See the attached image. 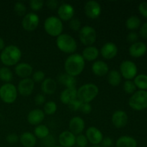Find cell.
<instances>
[{
	"label": "cell",
	"mask_w": 147,
	"mask_h": 147,
	"mask_svg": "<svg viewBox=\"0 0 147 147\" xmlns=\"http://www.w3.org/2000/svg\"><path fill=\"white\" fill-rule=\"evenodd\" d=\"M86 66L85 60L81 55L74 53L67 57L65 61L64 68L65 73L76 78L83 73Z\"/></svg>",
	"instance_id": "cell-1"
},
{
	"label": "cell",
	"mask_w": 147,
	"mask_h": 147,
	"mask_svg": "<svg viewBox=\"0 0 147 147\" xmlns=\"http://www.w3.org/2000/svg\"><path fill=\"white\" fill-rule=\"evenodd\" d=\"M22 57V51L17 46L10 45L4 47L0 54V60L6 66L16 65Z\"/></svg>",
	"instance_id": "cell-2"
},
{
	"label": "cell",
	"mask_w": 147,
	"mask_h": 147,
	"mask_svg": "<svg viewBox=\"0 0 147 147\" xmlns=\"http://www.w3.org/2000/svg\"><path fill=\"white\" fill-rule=\"evenodd\" d=\"M99 88L94 83H86L77 90V98L82 103H89L97 97Z\"/></svg>",
	"instance_id": "cell-3"
},
{
	"label": "cell",
	"mask_w": 147,
	"mask_h": 147,
	"mask_svg": "<svg viewBox=\"0 0 147 147\" xmlns=\"http://www.w3.org/2000/svg\"><path fill=\"white\" fill-rule=\"evenodd\" d=\"M56 45L59 50L66 54H74L77 50L76 40L68 34H61L57 37Z\"/></svg>",
	"instance_id": "cell-4"
},
{
	"label": "cell",
	"mask_w": 147,
	"mask_h": 147,
	"mask_svg": "<svg viewBox=\"0 0 147 147\" xmlns=\"http://www.w3.org/2000/svg\"><path fill=\"white\" fill-rule=\"evenodd\" d=\"M44 29L51 37H58L63 31V24L61 20L55 16L47 17L44 23Z\"/></svg>",
	"instance_id": "cell-5"
},
{
	"label": "cell",
	"mask_w": 147,
	"mask_h": 147,
	"mask_svg": "<svg viewBox=\"0 0 147 147\" xmlns=\"http://www.w3.org/2000/svg\"><path fill=\"white\" fill-rule=\"evenodd\" d=\"M129 105L134 111H143L147 109V91L138 90L131 95L129 100Z\"/></svg>",
	"instance_id": "cell-6"
},
{
	"label": "cell",
	"mask_w": 147,
	"mask_h": 147,
	"mask_svg": "<svg viewBox=\"0 0 147 147\" xmlns=\"http://www.w3.org/2000/svg\"><path fill=\"white\" fill-rule=\"evenodd\" d=\"M18 91L12 83H4L0 87V98L4 103L7 104L13 103L17 100Z\"/></svg>",
	"instance_id": "cell-7"
},
{
	"label": "cell",
	"mask_w": 147,
	"mask_h": 147,
	"mask_svg": "<svg viewBox=\"0 0 147 147\" xmlns=\"http://www.w3.org/2000/svg\"><path fill=\"white\" fill-rule=\"evenodd\" d=\"M78 37L82 44L86 46H92L96 41L97 33L96 30L90 26H84L79 30Z\"/></svg>",
	"instance_id": "cell-8"
},
{
	"label": "cell",
	"mask_w": 147,
	"mask_h": 147,
	"mask_svg": "<svg viewBox=\"0 0 147 147\" xmlns=\"http://www.w3.org/2000/svg\"><path fill=\"white\" fill-rule=\"evenodd\" d=\"M119 73L126 80H131L137 76V66L131 60H124L121 63Z\"/></svg>",
	"instance_id": "cell-9"
},
{
	"label": "cell",
	"mask_w": 147,
	"mask_h": 147,
	"mask_svg": "<svg viewBox=\"0 0 147 147\" xmlns=\"http://www.w3.org/2000/svg\"><path fill=\"white\" fill-rule=\"evenodd\" d=\"M40 24V18L37 14L34 12L27 13L23 17L22 26L26 31L32 32L37 28Z\"/></svg>",
	"instance_id": "cell-10"
},
{
	"label": "cell",
	"mask_w": 147,
	"mask_h": 147,
	"mask_svg": "<svg viewBox=\"0 0 147 147\" xmlns=\"http://www.w3.org/2000/svg\"><path fill=\"white\" fill-rule=\"evenodd\" d=\"M84 12L88 18L92 20L97 19L101 13V6L98 1L90 0L85 4Z\"/></svg>",
	"instance_id": "cell-11"
},
{
	"label": "cell",
	"mask_w": 147,
	"mask_h": 147,
	"mask_svg": "<svg viewBox=\"0 0 147 147\" xmlns=\"http://www.w3.org/2000/svg\"><path fill=\"white\" fill-rule=\"evenodd\" d=\"M58 18L61 21H70L73 18L75 14V9L70 4L63 3L59 6L57 9Z\"/></svg>",
	"instance_id": "cell-12"
},
{
	"label": "cell",
	"mask_w": 147,
	"mask_h": 147,
	"mask_svg": "<svg viewBox=\"0 0 147 147\" xmlns=\"http://www.w3.org/2000/svg\"><path fill=\"white\" fill-rule=\"evenodd\" d=\"M34 88V82L32 79L27 78L22 79L17 86V91L20 95L23 96H28L32 94Z\"/></svg>",
	"instance_id": "cell-13"
},
{
	"label": "cell",
	"mask_w": 147,
	"mask_h": 147,
	"mask_svg": "<svg viewBox=\"0 0 147 147\" xmlns=\"http://www.w3.org/2000/svg\"><path fill=\"white\" fill-rule=\"evenodd\" d=\"M118 51H119V49H118L117 45L115 43L109 42L105 43L102 46L99 52L104 59L111 60L117 55Z\"/></svg>",
	"instance_id": "cell-14"
},
{
	"label": "cell",
	"mask_w": 147,
	"mask_h": 147,
	"mask_svg": "<svg viewBox=\"0 0 147 147\" xmlns=\"http://www.w3.org/2000/svg\"><path fill=\"white\" fill-rule=\"evenodd\" d=\"M86 136L88 142L93 145H99L103 139L102 132L95 126H90L86 130Z\"/></svg>",
	"instance_id": "cell-15"
},
{
	"label": "cell",
	"mask_w": 147,
	"mask_h": 147,
	"mask_svg": "<svg viewBox=\"0 0 147 147\" xmlns=\"http://www.w3.org/2000/svg\"><path fill=\"white\" fill-rule=\"evenodd\" d=\"M127 113L123 111H116L111 116V122L117 129H122L126 126L128 123Z\"/></svg>",
	"instance_id": "cell-16"
},
{
	"label": "cell",
	"mask_w": 147,
	"mask_h": 147,
	"mask_svg": "<svg viewBox=\"0 0 147 147\" xmlns=\"http://www.w3.org/2000/svg\"><path fill=\"white\" fill-rule=\"evenodd\" d=\"M147 52V46L143 42H136L131 45L129 48V53L131 57L139 58L144 55Z\"/></svg>",
	"instance_id": "cell-17"
},
{
	"label": "cell",
	"mask_w": 147,
	"mask_h": 147,
	"mask_svg": "<svg viewBox=\"0 0 147 147\" xmlns=\"http://www.w3.org/2000/svg\"><path fill=\"white\" fill-rule=\"evenodd\" d=\"M85 121L81 117L75 116L70 119L69 122V129L73 134H81L85 129Z\"/></svg>",
	"instance_id": "cell-18"
},
{
	"label": "cell",
	"mask_w": 147,
	"mask_h": 147,
	"mask_svg": "<svg viewBox=\"0 0 147 147\" xmlns=\"http://www.w3.org/2000/svg\"><path fill=\"white\" fill-rule=\"evenodd\" d=\"M45 113L42 110L35 109L32 110L27 116V120L30 124L38 126L45 119Z\"/></svg>",
	"instance_id": "cell-19"
},
{
	"label": "cell",
	"mask_w": 147,
	"mask_h": 147,
	"mask_svg": "<svg viewBox=\"0 0 147 147\" xmlns=\"http://www.w3.org/2000/svg\"><path fill=\"white\" fill-rule=\"evenodd\" d=\"M16 75L21 78H27L33 73V67L27 63H20L16 65L14 67Z\"/></svg>",
	"instance_id": "cell-20"
},
{
	"label": "cell",
	"mask_w": 147,
	"mask_h": 147,
	"mask_svg": "<svg viewBox=\"0 0 147 147\" xmlns=\"http://www.w3.org/2000/svg\"><path fill=\"white\" fill-rule=\"evenodd\" d=\"M76 136L70 131L62 132L58 137V142L63 147H73L76 144Z\"/></svg>",
	"instance_id": "cell-21"
},
{
	"label": "cell",
	"mask_w": 147,
	"mask_h": 147,
	"mask_svg": "<svg viewBox=\"0 0 147 147\" xmlns=\"http://www.w3.org/2000/svg\"><path fill=\"white\" fill-rule=\"evenodd\" d=\"M76 98H77V89L76 88H66L60 95V101L65 105H68L70 102Z\"/></svg>",
	"instance_id": "cell-22"
},
{
	"label": "cell",
	"mask_w": 147,
	"mask_h": 147,
	"mask_svg": "<svg viewBox=\"0 0 147 147\" xmlns=\"http://www.w3.org/2000/svg\"><path fill=\"white\" fill-rule=\"evenodd\" d=\"M92 71L93 74L98 77L106 76L109 72V67L106 63L102 60L95 61L92 65Z\"/></svg>",
	"instance_id": "cell-23"
},
{
	"label": "cell",
	"mask_w": 147,
	"mask_h": 147,
	"mask_svg": "<svg viewBox=\"0 0 147 147\" xmlns=\"http://www.w3.org/2000/svg\"><path fill=\"white\" fill-rule=\"evenodd\" d=\"M42 91L47 95H53L57 90V83L51 78H45L41 84Z\"/></svg>",
	"instance_id": "cell-24"
},
{
	"label": "cell",
	"mask_w": 147,
	"mask_h": 147,
	"mask_svg": "<svg viewBox=\"0 0 147 147\" xmlns=\"http://www.w3.org/2000/svg\"><path fill=\"white\" fill-rule=\"evenodd\" d=\"M99 53L98 49L94 46H88L83 50L81 55L85 60L90 62L96 60L98 57Z\"/></svg>",
	"instance_id": "cell-25"
},
{
	"label": "cell",
	"mask_w": 147,
	"mask_h": 147,
	"mask_svg": "<svg viewBox=\"0 0 147 147\" xmlns=\"http://www.w3.org/2000/svg\"><path fill=\"white\" fill-rule=\"evenodd\" d=\"M20 142L24 147H34L37 143V139L31 132H24L20 136Z\"/></svg>",
	"instance_id": "cell-26"
},
{
	"label": "cell",
	"mask_w": 147,
	"mask_h": 147,
	"mask_svg": "<svg viewBox=\"0 0 147 147\" xmlns=\"http://www.w3.org/2000/svg\"><path fill=\"white\" fill-rule=\"evenodd\" d=\"M116 147H137V142L130 136H122L117 139Z\"/></svg>",
	"instance_id": "cell-27"
},
{
	"label": "cell",
	"mask_w": 147,
	"mask_h": 147,
	"mask_svg": "<svg viewBox=\"0 0 147 147\" xmlns=\"http://www.w3.org/2000/svg\"><path fill=\"white\" fill-rule=\"evenodd\" d=\"M107 75V80L111 86H113V87H116L121 83V75L118 70H111Z\"/></svg>",
	"instance_id": "cell-28"
},
{
	"label": "cell",
	"mask_w": 147,
	"mask_h": 147,
	"mask_svg": "<svg viewBox=\"0 0 147 147\" xmlns=\"http://www.w3.org/2000/svg\"><path fill=\"white\" fill-rule=\"evenodd\" d=\"M58 80L60 84L63 85L66 88H76V78L67 74V73H63V74L60 75L58 78Z\"/></svg>",
	"instance_id": "cell-29"
},
{
	"label": "cell",
	"mask_w": 147,
	"mask_h": 147,
	"mask_svg": "<svg viewBox=\"0 0 147 147\" xmlns=\"http://www.w3.org/2000/svg\"><path fill=\"white\" fill-rule=\"evenodd\" d=\"M141 20L139 17L136 15H133L129 17L126 20V27L128 30L134 32V30H138L141 27Z\"/></svg>",
	"instance_id": "cell-30"
},
{
	"label": "cell",
	"mask_w": 147,
	"mask_h": 147,
	"mask_svg": "<svg viewBox=\"0 0 147 147\" xmlns=\"http://www.w3.org/2000/svg\"><path fill=\"white\" fill-rule=\"evenodd\" d=\"M34 135L35 136V137L39 138L40 139H44L50 135V130L45 125L40 124L36 126L34 129Z\"/></svg>",
	"instance_id": "cell-31"
},
{
	"label": "cell",
	"mask_w": 147,
	"mask_h": 147,
	"mask_svg": "<svg viewBox=\"0 0 147 147\" xmlns=\"http://www.w3.org/2000/svg\"><path fill=\"white\" fill-rule=\"evenodd\" d=\"M134 83L136 85V88L141 90H147V75L139 74L137 75L134 79Z\"/></svg>",
	"instance_id": "cell-32"
},
{
	"label": "cell",
	"mask_w": 147,
	"mask_h": 147,
	"mask_svg": "<svg viewBox=\"0 0 147 147\" xmlns=\"http://www.w3.org/2000/svg\"><path fill=\"white\" fill-rule=\"evenodd\" d=\"M13 79V73L8 67H2L0 68V80L6 83H9Z\"/></svg>",
	"instance_id": "cell-33"
},
{
	"label": "cell",
	"mask_w": 147,
	"mask_h": 147,
	"mask_svg": "<svg viewBox=\"0 0 147 147\" xmlns=\"http://www.w3.org/2000/svg\"><path fill=\"white\" fill-rule=\"evenodd\" d=\"M43 109H44L43 111H44L45 114L53 115L57 111V106L55 102L50 100V101H47V103H45Z\"/></svg>",
	"instance_id": "cell-34"
},
{
	"label": "cell",
	"mask_w": 147,
	"mask_h": 147,
	"mask_svg": "<svg viewBox=\"0 0 147 147\" xmlns=\"http://www.w3.org/2000/svg\"><path fill=\"white\" fill-rule=\"evenodd\" d=\"M136 86L132 80H126L123 83V90L127 94L132 95L136 91Z\"/></svg>",
	"instance_id": "cell-35"
},
{
	"label": "cell",
	"mask_w": 147,
	"mask_h": 147,
	"mask_svg": "<svg viewBox=\"0 0 147 147\" xmlns=\"http://www.w3.org/2000/svg\"><path fill=\"white\" fill-rule=\"evenodd\" d=\"M14 10L15 11L16 14L19 16H22L26 14L27 11V7H26L25 4H23L22 2H16L14 6Z\"/></svg>",
	"instance_id": "cell-36"
},
{
	"label": "cell",
	"mask_w": 147,
	"mask_h": 147,
	"mask_svg": "<svg viewBox=\"0 0 147 147\" xmlns=\"http://www.w3.org/2000/svg\"><path fill=\"white\" fill-rule=\"evenodd\" d=\"M32 80L34 83H42L43 80L45 79V73L42 70H37L32 73Z\"/></svg>",
	"instance_id": "cell-37"
},
{
	"label": "cell",
	"mask_w": 147,
	"mask_h": 147,
	"mask_svg": "<svg viewBox=\"0 0 147 147\" xmlns=\"http://www.w3.org/2000/svg\"><path fill=\"white\" fill-rule=\"evenodd\" d=\"M44 6V1L42 0H31L30 1V7L32 11H39Z\"/></svg>",
	"instance_id": "cell-38"
},
{
	"label": "cell",
	"mask_w": 147,
	"mask_h": 147,
	"mask_svg": "<svg viewBox=\"0 0 147 147\" xmlns=\"http://www.w3.org/2000/svg\"><path fill=\"white\" fill-rule=\"evenodd\" d=\"M88 141L86 138V135L79 134L76 136V144L79 147H86L87 146Z\"/></svg>",
	"instance_id": "cell-39"
},
{
	"label": "cell",
	"mask_w": 147,
	"mask_h": 147,
	"mask_svg": "<svg viewBox=\"0 0 147 147\" xmlns=\"http://www.w3.org/2000/svg\"><path fill=\"white\" fill-rule=\"evenodd\" d=\"M70 29L74 31H79L81 28V22L78 19L73 18L71 20H70V23H69Z\"/></svg>",
	"instance_id": "cell-40"
},
{
	"label": "cell",
	"mask_w": 147,
	"mask_h": 147,
	"mask_svg": "<svg viewBox=\"0 0 147 147\" xmlns=\"http://www.w3.org/2000/svg\"><path fill=\"white\" fill-rule=\"evenodd\" d=\"M82 102L80 101V100H78V98L75 99L73 101L70 102L67 106H68L69 109L71 111H77L80 110V107L82 106Z\"/></svg>",
	"instance_id": "cell-41"
},
{
	"label": "cell",
	"mask_w": 147,
	"mask_h": 147,
	"mask_svg": "<svg viewBox=\"0 0 147 147\" xmlns=\"http://www.w3.org/2000/svg\"><path fill=\"white\" fill-rule=\"evenodd\" d=\"M6 140L10 144H14L20 141V137L16 134H10L7 136Z\"/></svg>",
	"instance_id": "cell-42"
},
{
	"label": "cell",
	"mask_w": 147,
	"mask_h": 147,
	"mask_svg": "<svg viewBox=\"0 0 147 147\" xmlns=\"http://www.w3.org/2000/svg\"><path fill=\"white\" fill-rule=\"evenodd\" d=\"M127 41L130 43H135L137 42L138 39H139V34H138L137 32H131L128 34L127 37Z\"/></svg>",
	"instance_id": "cell-43"
},
{
	"label": "cell",
	"mask_w": 147,
	"mask_h": 147,
	"mask_svg": "<svg viewBox=\"0 0 147 147\" xmlns=\"http://www.w3.org/2000/svg\"><path fill=\"white\" fill-rule=\"evenodd\" d=\"M139 11L144 18H147V2L144 1L140 3L139 5Z\"/></svg>",
	"instance_id": "cell-44"
},
{
	"label": "cell",
	"mask_w": 147,
	"mask_h": 147,
	"mask_svg": "<svg viewBox=\"0 0 147 147\" xmlns=\"http://www.w3.org/2000/svg\"><path fill=\"white\" fill-rule=\"evenodd\" d=\"M80 111L82 113H85V114H88V113H90L92 111L91 105H90V103H82L81 107H80Z\"/></svg>",
	"instance_id": "cell-45"
},
{
	"label": "cell",
	"mask_w": 147,
	"mask_h": 147,
	"mask_svg": "<svg viewBox=\"0 0 147 147\" xmlns=\"http://www.w3.org/2000/svg\"><path fill=\"white\" fill-rule=\"evenodd\" d=\"M139 34L144 39H147V22L144 23L140 27L139 30Z\"/></svg>",
	"instance_id": "cell-46"
},
{
	"label": "cell",
	"mask_w": 147,
	"mask_h": 147,
	"mask_svg": "<svg viewBox=\"0 0 147 147\" xmlns=\"http://www.w3.org/2000/svg\"><path fill=\"white\" fill-rule=\"evenodd\" d=\"M47 7L50 9H56L59 7V2L57 0H48L47 1Z\"/></svg>",
	"instance_id": "cell-47"
},
{
	"label": "cell",
	"mask_w": 147,
	"mask_h": 147,
	"mask_svg": "<svg viewBox=\"0 0 147 147\" xmlns=\"http://www.w3.org/2000/svg\"><path fill=\"white\" fill-rule=\"evenodd\" d=\"M34 102L38 106H41L45 102V96L42 94H37L34 98Z\"/></svg>",
	"instance_id": "cell-48"
},
{
	"label": "cell",
	"mask_w": 147,
	"mask_h": 147,
	"mask_svg": "<svg viewBox=\"0 0 147 147\" xmlns=\"http://www.w3.org/2000/svg\"><path fill=\"white\" fill-rule=\"evenodd\" d=\"M100 144L103 147H111L113 145V140L110 137H105L103 138Z\"/></svg>",
	"instance_id": "cell-49"
},
{
	"label": "cell",
	"mask_w": 147,
	"mask_h": 147,
	"mask_svg": "<svg viewBox=\"0 0 147 147\" xmlns=\"http://www.w3.org/2000/svg\"><path fill=\"white\" fill-rule=\"evenodd\" d=\"M44 143L47 147L52 146L53 145H54L55 140L54 139H53V136H50V135H49L47 138L44 139Z\"/></svg>",
	"instance_id": "cell-50"
},
{
	"label": "cell",
	"mask_w": 147,
	"mask_h": 147,
	"mask_svg": "<svg viewBox=\"0 0 147 147\" xmlns=\"http://www.w3.org/2000/svg\"><path fill=\"white\" fill-rule=\"evenodd\" d=\"M5 47V42H4L3 38L0 37V51H2Z\"/></svg>",
	"instance_id": "cell-51"
},
{
	"label": "cell",
	"mask_w": 147,
	"mask_h": 147,
	"mask_svg": "<svg viewBox=\"0 0 147 147\" xmlns=\"http://www.w3.org/2000/svg\"><path fill=\"white\" fill-rule=\"evenodd\" d=\"M91 147H102V146H100V145H93Z\"/></svg>",
	"instance_id": "cell-52"
},
{
	"label": "cell",
	"mask_w": 147,
	"mask_h": 147,
	"mask_svg": "<svg viewBox=\"0 0 147 147\" xmlns=\"http://www.w3.org/2000/svg\"><path fill=\"white\" fill-rule=\"evenodd\" d=\"M55 147H63V146H55Z\"/></svg>",
	"instance_id": "cell-53"
},
{
	"label": "cell",
	"mask_w": 147,
	"mask_h": 147,
	"mask_svg": "<svg viewBox=\"0 0 147 147\" xmlns=\"http://www.w3.org/2000/svg\"></svg>",
	"instance_id": "cell-54"
}]
</instances>
